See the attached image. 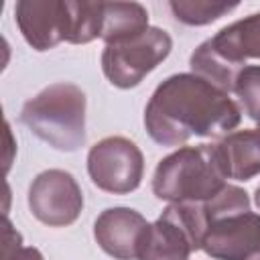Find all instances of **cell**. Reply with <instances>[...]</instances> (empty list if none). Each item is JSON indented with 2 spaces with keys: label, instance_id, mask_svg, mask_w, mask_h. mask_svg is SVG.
<instances>
[{
  "label": "cell",
  "instance_id": "cell-1",
  "mask_svg": "<svg viewBox=\"0 0 260 260\" xmlns=\"http://www.w3.org/2000/svg\"><path fill=\"white\" fill-rule=\"evenodd\" d=\"M242 122L228 91L195 73L160 81L144 108V128L160 146H183L189 138H223Z\"/></svg>",
  "mask_w": 260,
  "mask_h": 260
},
{
  "label": "cell",
  "instance_id": "cell-2",
  "mask_svg": "<svg viewBox=\"0 0 260 260\" xmlns=\"http://www.w3.org/2000/svg\"><path fill=\"white\" fill-rule=\"evenodd\" d=\"M20 122L55 150L75 152L85 144V93L69 81L53 83L24 102Z\"/></svg>",
  "mask_w": 260,
  "mask_h": 260
},
{
  "label": "cell",
  "instance_id": "cell-3",
  "mask_svg": "<svg viewBox=\"0 0 260 260\" xmlns=\"http://www.w3.org/2000/svg\"><path fill=\"white\" fill-rule=\"evenodd\" d=\"M215 144L181 146L160 158L152 175V193L169 203H205L225 187Z\"/></svg>",
  "mask_w": 260,
  "mask_h": 260
},
{
  "label": "cell",
  "instance_id": "cell-4",
  "mask_svg": "<svg viewBox=\"0 0 260 260\" xmlns=\"http://www.w3.org/2000/svg\"><path fill=\"white\" fill-rule=\"evenodd\" d=\"M248 59H260V12L240 18L203 41L189 59L191 73L232 93Z\"/></svg>",
  "mask_w": 260,
  "mask_h": 260
},
{
  "label": "cell",
  "instance_id": "cell-5",
  "mask_svg": "<svg viewBox=\"0 0 260 260\" xmlns=\"http://www.w3.org/2000/svg\"><path fill=\"white\" fill-rule=\"evenodd\" d=\"M205 232L203 203H171L144 230L136 260H189L191 252L201 250Z\"/></svg>",
  "mask_w": 260,
  "mask_h": 260
},
{
  "label": "cell",
  "instance_id": "cell-6",
  "mask_svg": "<svg viewBox=\"0 0 260 260\" xmlns=\"http://www.w3.org/2000/svg\"><path fill=\"white\" fill-rule=\"evenodd\" d=\"M173 39L165 28L148 26L142 35L106 45L102 53V71L108 81L120 89L136 87L171 53Z\"/></svg>",
  "mask_w": 260,
  "mask_h": 260
},
{
  "label": "cell",
  "instance_id": "cell-7",
  "mask_svg": "<svg viewBox=\"0 0 260 260\" xmlns=\"http://www.w3.org/2000/svg\"><path fill=\"white\" fill-rule=\"evenodd\" d=\"M87 173L98 189L126 195L136 191L142 183L144 156L130 138L108 136L89 148Z\"/></svg>",
  "mask_w": 260,
  "mask_h": 260
},
{
  "label": "cell",
  "instance_id": "cell-8",
  "mask_svg": "<svg viewBox=\"0 0 260 260\" xmlns=\"http://www.w3.org/2000/svg\"><path fill=\"white\" fill-rule=\"evenodd\" d=\"M30 213L49 228L71 225L83 209V193L75 177L63 169L39 173L28 187Z\"/></svg>",
  "mask_w": 260,
  "mask_h": 260
},
{
  "label": "cell",
  "instance_id": "cell-9",
  "mask_svg": "<svg viewBox=\"0 0 260 260\" xmlns=\"http://www.w3.org/2000/svg\"><path fill=\"white\" fill-rule=\"evenodd\" d=\"M201 250L213 260H260V213L244 211L211 221Z\"/></svg>",
  "mask_w": 260,
  "mask_h": 260
},
{
  "label": "cell",
  "instance_id": "cell-10",
  "mask_svg": "<svg viewBox=\"0 0 260 260\" xmlns=\"http://www.w3.org/2000/svg\"><path fill=\"white\" fill-rule=\"evenodd\" d=\"M14 18L24 41L35 51L55 49L69 39L67 0H18Z\"/></svg>",
  "mask_w": 260,
  "mask_h": 260
},
{
  "label": "cell",
  "instance_id": "cell-11",
  "mask_svg": "<svg viewBox=\"0 0 260 260\" xmlns=\"http://www.w3.org/2000/svg\"><path fill=\"white\" fill-rule=\"evenodd\" d=\"M148 228L142 213L132 207H108L93 223V238L98 246L116 260H136L138 244Z\"/></svg>",
  "mask_w": 260,
  "mask_h": 260
},
{
  "label": "cell",
  "instance_id": "cell-12",
  "mask_svg": "<svg viewBox=\"0 0 260 260\" xmlns=\"http://www.w3.org/2000/svg\"><path fill=\"white\" fill-rule=\"evenodd\" d=\"M215 154L225 179H254L260 175V128L230 132L219 142H215Z\"/></svg>",
  "mask_w": 260,
  "mask_h": 260
},
{
  "label": "cell",
  "instance_id": "cell-13",
  "mask_svg": "<svg viewBox=\"0 0 260 260\" xmlns=\"http://www.w3.org/2000/svg\"><path fill=\"white\" fill-rule=\"evenodd\" d=\"M148 26V10L140 2H104L100 39L106 45L130 41Z\"/></svg>",
  "mask_w": 260,
  "mask_h": 260
},
{
  "label": "cell",
  "instance_id": "cell-14",
  "mask_svg": "<svg viewBox=\"0 0 260 260\" xmlns=\"http://www.w3.org/2000/svg\"><path fill=\"white\" fill-rule=\"evenodd\" d=\"M69 4V39L71 45H85L100 39L102 32V10L104 2L89 0H67Z\"/></svg>",
  "mask_w": 260,
  "mask_h": 260
},
{
  "label": "cell",
  "instance_id": "cell-15",
  "mask_svg": "<svg viewBox=\"0 0 260 260\" xmlns=\"http://www.w3.org/2000/svg\"><path fill=\"white\" fill-rule=\"evenodd\" d=\"M169 8L173 16L189 26H203L215 22L228 12L238 8V2H211V0H171Z\"/></svg>",
  "mask_w": 260,
  "mask_h": 260
},
{
  "label": "cell",
  "instance_id": "cell-16",
  "mask_svg": "<svg viewBox=\"0 0 260 260\" xmlns=\"http://www.w3.org/2000/svg\"><path fill=\"white\" fill-rule=\"evenodd\" d=\"M203 211H205L207 225H209L211 221L250 211V197L244 189H240L236 185H225L213 199L203 203Z\"/></svg>",
  "mask_w": 260,
  "mask_h": 260
},
{
  "label": "cell",
  "instance_id": "cell-17",
  "mask_svg": "<svg viewBox=\"0 0 260 260\" xmlns=\"http://www.w3.org/2000/svg\"><path fill=\"white\" fill-rule=\"evenodd\" d=\"M234 93L250 120L260 124V65H246L234 83Z\"/></svg>",
  "mask_w": 260,
  "mask_h": 260
},
{
  "label": "cell",
  "instance_id": "cell-18",
  "mask_svg": "<svg viewBox=\"0 0 260 260\" xmlns=\"http://www.w3.org/2000/svg\"><path fill=\"white\" fill-rule=\"evenodd\" d=\"M2 260H45L39 248L22 246L20 234L12 228L8 219H4V246H2Z\"/></svg>",
  "mask_w": 260,
  "mask_h": 260
},
{
  "label": "cell",
  "instance_id": "cell-19",
  "mask_svg": "<svg viewBox=\"0 0 260 260\" xmlns=\"http://www.w3.org/2000/svg\"><path fill=\"white\" fill-rule=\"evenodd\" d=\"M254 201H256V207L260 209V185L256 187V193H254Z\"/></svg>",
  "mask_w": 260,
  "mask_h": 260
}]
</instances>
